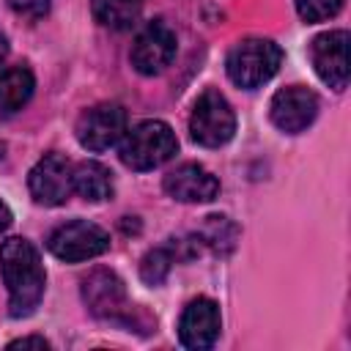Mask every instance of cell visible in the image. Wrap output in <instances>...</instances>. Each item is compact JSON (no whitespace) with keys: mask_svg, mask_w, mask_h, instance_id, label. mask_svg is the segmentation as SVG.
<instances>
[{"mask_svg":"<svg viewBox=\"0 0 351 351\" xmlns=\"http://www.w3.org/2000/svg\"><path fill=\"white\" fill-rule=\"evenodd\" d=\"M36 88V77L30 69L25 66H14L5 69L0 74V118H11L14 112H19Z\"/></svg>","mask_w":351,"mask_h":351,"instance_id":"9a60e30c","label":"cell"},{"mask_svg":"<svg viewBox=\"0 0 351 351\" xmlns=\"http://www.w3.org/2000/svg\"><path fill=\"white\" fill-rule=\"evenodd\" d=\"M11 222H14V217H11V208L0 200V233H5L8 228H11Z\"/></svg>","mask_w":351,"mask_h":351,"instance_id":"44dd1931","label":"cell"},{"mask_svg":"<svg viewBox=\"0 0 351 351\" xmlns=\"http://www.w3.org/2000/svg\"><path fill=\"white\" fill-rule=\"evenodd\" d=\"M74 134L85 151H93V154L107 151L115 143H121V137L126 134V110L115 101L96 104L77 118Z\"/></svg>","mask_w":351,"mask_h":351,"instance_id":"52a82bcc","label":"cell"},{"mask_svg":"<svg viewBox=\"0 0 351 351\" xmlns=\"http://www.w3.org/2000/svg\"><path fill=\"white\" fill-rule=\"evenodd\" d=\"M90 8L96 22L112 30H129L140 16V3L132 0H93Z\"/></svg>","mask_w":351,"mask_h":351,"instance_id":"2e32d148","label":"cell"},{"mask_svg":"<svg viewBox=\"0 0 351 351\" xmlns=\"http://www.w3.org/2000/svg\"><path fill=\"white\" fill-rule=\"evenodd\" d=\"M8 5H11L14 14H19L30 22L44 19L49 14V0H8Z\"/></svg>","mask_w":351,"mask_h":351,"instance_id":"d6986e66","label":"cell"},{"mask_svg":"<svg viewBox=\"0 0 351 351\" xmlns=\"http://www.w3.org/2000/svg\"><path fill=\"white\" fill-rule=\"evenodd\" d=\"M296 3V11L304 22L315 25V22H326L332 16L340 14L343 8V0H293Z\"/></svg>","mask_w":351,"mask_h":351,"instance_id":"ac0fdd59","label":"cell"},{"mask_svg":"<svg viewBox=\"0 0 351 351\" xmlns=\"http://www.w3.org/2000/svg\"><path fill=\"white\" fill-rule=\"evenodd\" d=\"M173 261H176V255H173L170 247H156V250H151V252L143 258V263H140V277H143L148 285H159V282L167 277Z\"/></svg>","mask_w":351,"mask_h":351,"instance_id":"e0dca14e","label":"cell"},{"mask_svg":"<svg viewBox=\"0 0 351 351\" xmlns=\"http://www.w3.org/2000/svg\"><path fill=\"white\" fill-rule=\"evenodd\" d=\"M282 63V49L271 38H244L230 47L225 58V71L233 85L255 90L269 82Z\"/></svg>","mask_w":351,"mask_h":351,"instance_id":"3957f363","label":"cell"},{"mask_svg":"<svg viewBox=\"0 0 351 351\" xmlns=\"http://www.w3.org/2000/svg\"><path fill=\"white\" fill-rule=\"evenodd\" d=\"M318 115V96L304 85H288L271 96L269 118L285 134L304 132Z\"/></svg>","mask_w":351,"mask_h":351,"instance_id":"30bf717a","label":"cell"},{"mask_svg":"<svg viewBox=\"0 0 351 351\" xmlns=\"http://www.w3.org/2000/svg\"><path fill=\"white\" fill-rule=\"evenodd\" d=\"M219 326H222V318H219L217 302H211L206 296H197L181 313L178 340H181V346H186L192 351H206L217 343Z\"/></svg>","mask_w":351,"mask_h":351,"instance_id":"7c38bea8","label":"cell"},{"mask_svg":"<svg viewBox=\"0 0 351 351\" xmlns=\"http://www.w3.org/2000/svg\"><path fill=\"white\" fill-rule=\"evenodd\" d=\"M8 49H11V47H8V36L0 30V63L8 58Z\"/></svg>","mask_w":351,"mask_h":351,"instance_id":"7402d4cb","label":"cell"},{"mask_svg":"<svg viewBox=\"0 0 351 351\" xmlns=\"http://www.w3.org/2000/svg\"><path fill=\"white\" fill-rule=\"evenodd\" d=\"M176 49H178V41H176L173 27L167 22L156 19V22H148L137 33L132 52H129V60H132L134 71L154 77V74H162L173 63Z\"/></svg>","mask_w":351,"mask_h":351,"instance_id":"ba28073f","label":"cell"},{"mask_svg":"<svg viewBox=\"0 0 351 351\" xmlns=\"http://www.w3.org/2000/svg\"><path fill=\"white\" fill-rule=\"evenodd\" d=\"M132 3H143V0H132Z\"/></svg>","mask_w":351,"mask_h":351,"instance_id":"603a6c76","label":"cell"},{"mask_svg":"<svg viewBox=\"0 0 351 351\" xmlns=\"http://www.w3.org/2000/svg\"><path fill=\"white\" fill-rule=\"evenodd\" d=\"M27 186L36 203L41 206H63L74 186H71V165L63 154H47L36 162L27 176Z\"/></svg>","mask_w":351,"mask_h":351,"instance_id":"8fae6325","label":"cell"},{"mask_svg":"<svg viewBox=\"0 0 351 351\" xmlns=\"http://www.w3.org/2000/svg\"><path fill=\"white\" fill-rule=\"evenodd\" d=\"M165 192L178 203H208L219 195V181L197 162H184L162 181Z\"/></svg>","mask_w":351,"mask_h":351,"instance_id":"4fadbf2b","label":"cell"},{"mask_svg":"<svg viewBox=\"0 0 351 351\" xmlns=\"http://www.w3.org/2000/svg\"><path fill=\"white\" fill-rule=\"evenodd\" d=\"M189 134L197 145H206V148H219L236 134L233 107L219 90L208 88L197 96L189 115Z\"/></svg>","mask_w":351,"mask_h":351,"instance_id":"277c9868","label":"cell"},{"mask_svg":"<svg viewBox=\"0 0 351 351\" xmlns=\"http://www.w3.org/2000/svg\"><path fill=\"white\" fill-rule=\"evenodd\" d=\"M71 186L88 203L110 200L112 189H115L112 186V173L101 162H93V159H85L77 167H71Z\"/></svg>","mask_w":351,"mask_h":351,"instance_id":"5bb4252c","label":"cell"},{"mask_svg":"<svg viewBox=\"0 0 351 351\" xmlns=\"http://www.w3.org/2000/svg\"><path fill=\"white\" fill-rule=\"evenodd\" d=\"M47 247L55 258L66 261V263H80V261H90L99 258L101 252L110 250V236L104 228L88 222V219H71L58 225L49 239Z\"/></svg>","mask_w":351,"mask_h":351,"instance_id":"8992f818","label":"cell"},{"mask_svg":"<svg viewBox=\"0 0 351 351\" xmlns=\"http://www.w3.org/2000/svg\"><path fill=\"white\" fill-rule=\"evenodd\" d=\"M8 348H49V343L44 337H19V340H11Z\"/></svg>","mask_w":351,"mask_h":351,"instance_id":"ffe728a7","label":"cell"},{"mask_svg":"<svg viewBox=\"0 0 351 351\" xmlns=\"http://www.w3.org/2000/svg\"><path fill=\"white\" fill-rule=\"evenodd\" d=\"M178 151V137L165 121H140L121 137V162L132 170H154L170 162Z\"/></svg>","mask_w":351,"mask_h":351,"instance_id":"7a4b0ae2","label":"cell"},{"mask_svg":"<svg viewBox=\"0 0 351 351\" xmlns=\"http://www.w3.org/2000/svg\"><path fill=\"white\" fill-rule=\"evenodd\" d=\"M348 30H329L313 38L310 44V60L315 74L321 77L324 85L335 90H346L351 66H348Z\"/></svg>","mask_w":351,"mask_h":351,"instance_id":"9c48e42d","label":"cell"},{"mask_svg":"<svg viewBox=\"0 0 351 351\" xmlns=\"http://www.w3.org/2000/svg\"><path fill=\"white\" fill-rule=\"evenodd\" d=\"M82 299H85V307H88L96 318L132 326L134 304L129 302L126 285H123V280H121L115 271H110V269H96V271H90V274L82 280Z\"/></svg>","mask_w":351,"mask_h":351,"instance_id":"5b68a950","label":"cell"},{"mask_svg":"<svg viewBox=\"0 0 351 351\" xmlns=\"http://www.w3.org/2000/svg\"><path fill=\"white\" fill-rule=\"evenodd\" d=\"M0 274L8 288V313L14 318H27L44 299L47 271L38 250L22 239L11 236L0 247Z\"/></svg>","mask_w":351,"mask_h":351,"instance_id":"6da1fadb","label":"cell"}]
</instances>
